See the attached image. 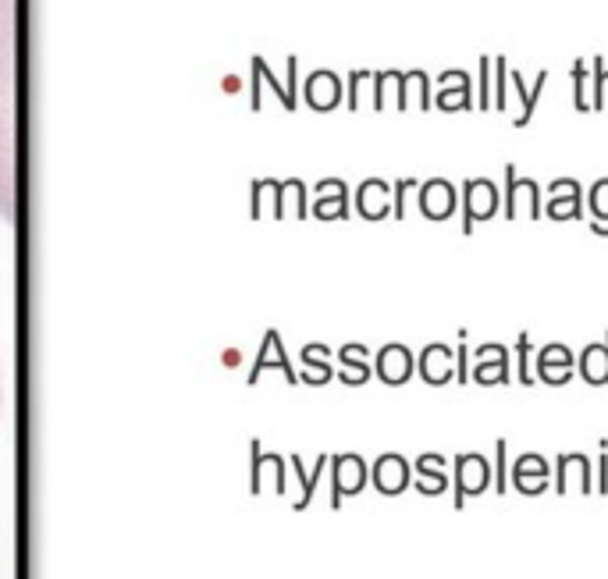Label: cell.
Listing matches in <instances>:
<instances>
[{
	"label": "cell",
	"instance_id": "cell-1",
	"mask_svg": "<svg viewBox=\"0 0 608 579\" xmlns=\"http://www.w3.org/2000/svg\"><path fill=\"white\" fill-rule=\"evenodd\" d=\"M18 0H0V217L15 224V11Z\"/></svg>",
	"mask_w": 608,
	"mask_h": 579
},
{
	"label": "cell",
	"instance_id": "cell-2",
	"mask_svg": "<svg viewBox=\"0 0 608 579\" xmlns=\"http://www.w3.org/2000/svg\"><path fill=\"white\" fill-rule=\"evenodd\" d=\"M498 214V185L491 178H470L463 185V235H473V224Z\"/></svg>",
	"mask_w": 608,
	"mask_h": 579
},
{
	"label": "cell",
	"instance_id": "cell-3",
	"mask_svg": "<svg viewBox=\"0 0 608 579\" xmlns=\"http://www.w3.org/2000/svg\"><path fill=\"white\" fill-rule=\"evenodd\" d=\"M520 207H527L530 217H541V189L534 178H520L516 164H505V221H516Z\"/></svg>",
	"mask_w": 608,
	"mask_h": 579
},
{
	"label": "cell",
	"instance_id": "cell-4",
	"mask_svg": "<svg viewBox=\"0 0 608 579\" xmlns=\"http://www.w3.org/2000/svg\"><path fill=\"white\" fill-rule=\"evenodd\" d=\"M491 487V462L484 455L470 452L456 459V508L466 505V498L484 494Z\"/></svg>",
	"mask_w": 608,
	"mask_h": 579
},
{
	"label": "cell",
	"instance_id": "cell-5",
	"mask_svg": "<svg viewBox=\"0 0 608 579\" xmlns=\"http://www.w3.org/2000/svg\"><path fill=\"white\" fill-rule=\"evenodd\" d=\"M591 466H594V462L587 459L584 452H562L559 466H555V491H559V494H569V491L591 494L594 491Z\"/></svg>",
	"mask_w": 608,
	"mask_h": 579
},
{
	"label": "cell",
	"instance_id": "cell-6",
	"mask_svg": "<svg viewBox=\"0 0 608 579\" xmlns=\"http://www.w3.org/2000/svg\"><path fill=\"white\" fill-rule=\"evenodd\" d=\"M548 207L544 214L552 217V221H573V217H584V192H580V182L573 178H555L548 185Z\"/></svg>",
	"mask_w": 608,
	"mask_h": 579
},
{
	"label": "cell",
	"instance_id": "cell-7",
	"mask_svg": "<svg viewBox=\"0 0 608 579\" xmlns=\"http://www.w3.org/2000/svg\"><path fill=\"white\" fill-rule=\"evenodd\" d=\"M512 487L520 494H541L548 491V462L537 452H523L520 459L512 462Z\"/></svg>",
	"mask_w": 608,
	"mask_h": 579
},
{
	"label": "cell",
	"instance_id": "cell-8",
	"mask_svg": "<svg viewBox=\"0 0 608 579\" xmlns=\"http://www.w3.org/2000/svg\"><path fill=\"white\" fill-rule=\"evenodd\" d=\"M459 207V196L456 189H452V182H445V178H434V182H427L424 189H420V210H424V217H431V221H448V217L456 214Z\"/></svg>",
	"mask_w": 608,
	"mask_h": 579
},
{
	"label": "cell",
	"instance_id": "cell-9",
	"mask_svg": "<svg viewBox=\"0 0 608 579\" xmlns=\"http://www.w3.org/2000/svg\"><path fill=\"white\" fill-rule=\"evenodd\" d=\"M573 366H576L573 352L559 342L544 345V349L537 352V373H541L544 384H569L573 381Z\"/></svg>",
	"mask_w": 608,
	"mask_h": 579
},
{
	"label": "cell",
	"instance_id": "cell-10",
	"mask_svg": "<svg viewBox=\"0 0 608 579\" xmlns=\"http://www.w3.org/2000/svg\"><path fill=\"white\" fill-rule=\"evenodd\" d=\"M452 356H456V349H448V345H438V342L427 345L424 356H420V377H424L427 384H448L456 377Z\"/></svg>",
	"mask_w": 608,
	"mask_h": 579
},
{
	"label": "cell",
	"instance_id": "cell-11",
	"mask_svg": "<svg viewBox=\"0 0 608 579\" xmlns=\"http://www.w3.org/2000/svg\"><path fill=\"white\" fill-rule=\"evenodd\" d=\"M438 107H441V111H466V107H477V100L470 96V75H466V72H445V75H441Z\"/></svg>",
	"mask_w": 608,
	"mask_h": 579
},
{
	"label": "cell",
	"instance_id": "cell-12",
	"mask_svg": "<svg viewBox=\"0 0 608 579\" xmlns=\"http://www.w3.org/2000/svg\"><path fill=\"white\" fill-rule=\"evenodd\" d=\"M548 79L552 75L548 72H537V79H534V86H530V93H527V79H523L520 72H509V86L520 93V114H516V121L512 125L516 128H527L530 125V118H534V111H537V100H541V93H544V86H548Z\"/></svg>",
	"mask_w": 608,
	"mask_h": 579
},
{
	"label": "cell",
	"instance_id": "cell-13",
	"mask_svg": "<svg viewBox=\"0 0 608 579\" xmlns=\"http://www.w3.org/2000/svg\"><path fill=\"white\" fill-rule=\"evenodd\" d=\"M576 370H580V377H584L587 384L605 388L608 384V334H605V342L587 345L584 356H580V363H576Z\"/></svg>",
	"mask_w": 608,
	"mask_h": 579
},
{
	"label": "cell",
	"instance_id": "cell-14",
	"mask_svg": "<svg viewBox=\"0 0 608 579\" xmlns=\"http://www.w3.org/2000/svg\"><path fill=\"white\" fill-rule=\"evenodd\" d=\"M409 370H413V356L402 345H388L381 352V377L388 384H402L409 377Z\"/></svg>",
	"mask_w": 608,
	"mask_h": 579
},
{
	"label": "cell",
	"instance_id": "cell-15",
	"mask_svg": "<svg viewBox=\"0 0 608 579\" xmlns=\"http://www.w3.org/2000/svg\"><path fill=\"white\" fill-rule=\"evenodd\" d=\"M406 480H409V466L399 459V455L381 459V466H377V484H381V491L399 494L402 487H406Z\"/></svg>",
	"mask_w": 608,
	"mask_h": 579
},
{
	"label": "cell",
	"instance_id": "cell-16",
	"mask_svg": "<svg viewBox=\"0 0 608 579\" xmlns=\"http://www.w3.org/2000/svg\"><path fill=\"white\" fill-rule=\"evenodd\" d=\"M587 207H591V231L594 235H608V178L591 185Z\"/></svg>",
	"mask_w": 608,
	"mask_h": 579
},
{
	"label": "cell",
	"instance_id": "cell-17",
	"mask_svg": "<svg viewBox=\"0 0 608 579\" xmlns=\"http://www.w3.org/2000/svg\"><path fill=\"white\" fill-rule=\"evenodd\" d=\"M473 381H477V384H509L512 381L509 356L484 359V363H477V366H473Z\"/></svg>",
	"mask_w": 608,
	"mask_h": 579
},
{
	"label": "cell",
	"instance_id": "cell-18",
	"mask_svg": "<svg viewBox=\"0 0 608 579\" xmlns=\"http://www.w3.org/2000/svg\"><path fill=\"white\" fill-rule=\"evenodd\" d=\"M491 72L498 75V82L491 86V111H509V93H505V89H509V61L498 54Z\"/></svg>",
	"mask_w": 608,
	"mask_h": 579
},
{
	"label": "cell",
	"instance_id": "cell-19",
	"mask_svg": "<svg viewBox=\"0 0 608 579\" xmlns=\"http://www.w3.org/2000/svg\"><path fill=\"white\" fill-rule=\"evenodd\" d=\"M569 75H573V107L580 114H587L591 111V96H587V61L584 57H576Z\"/></svg>",
	"mask_w": 608,
	"mask_h": 579
},
{
	"label": "cell",
	"instance_id": "cell-20",
	"mask_svg": "<svg viewBox=\"0 0 608 579\" xmlns=\"http://www.w3.org/2000/svg\"><path fill=\"white\" fill-rule=\"evenodd\" d=\"M530 349H534V345H530V334H520V338H516V381L520 384H534V377H530Z\"/></svg>",
	"mask_w": 608,
	"mask_h": 579
},
{
	"label": "cell",
	"instance_id": "cell-21",
	"mask_svg": "<svg viewBox=\"0 0 608 579\" xmlns=\"http://www.w3.org/2000/svg\"><path fill=\"white\" fill-rule=\"evenodd\" d=\"M491 68H495V57H480V93H477V107L480 111H491Z\"/></svg>",
	"mask_w": 608,
	"mask_h": 579
},
{
	"label": "cell",
	"instance_id": "cell-22",
	"mask_svg": "<svg viewBox=\"0 0 608 579\" xmlns=\"http://www.w3.org/2000/svg\"><path fill=\"white\" fill-rule=\"evenodd\" d=\"M491 480H495V491L505 494V487H509V473H505V441L495 445V469H491Z\"/></svg>",
	"mask_w": 608,
	"mask_h": 579
},
{
	"label": "cell",
	"instance_id": "cell-23",
	"mask_svg": "<svg viewBox=\"0 0 608 579\" xmlns=\"http://www.w3.org/2000/svg\"><path fill=\"white\" fill-rule=\"evenodd\" d=\"M605 441H601V455H598V480H594V494H608V452Z\"/></svg>",
	"mask_w": 608,
	"mask_h": 579
},
{
	"label": "cell",
	"instance_id": "cell-24",
	"mask_svg": "<svg viewBox=\"0 0 608 579\" xmlns=\"http://www.w3.org/2000/svg\"><path fill=\"white\" fill-rule=\"evenodd\" d=\"M456 381H470V349L466 345H459L456 349Z\"/></svg>",
	"mask_w": 608,
	"mask_h": 579
},
{
	"label": "cell",
	"instance_id": "cell-25",
	"mask_svg": "<svg viewBox=\"0 0 608 579\" xmlns=\"http://www.w3.org/2000/svg\"><path fill=\"white\" fill-rule=\"evenodd\" d=\"M502 356H509V349H502V345H495V342L480 345V349L473 352V359H477V363H484V359H502Z\"/></svg>",
	"mask_w": 608,
	"mask_h": 579
},
{
	"label": "cell",
	"instance_id": "cell-26",
	"mask_svg": "<svg viewBox=\"0 0 608 579\" xmlns=\"http://www.w3.org/2000/svg\"><path fill=\"white\" fill-rule=\"evenodd\" d=\"M0 413H4V377H0Z\"/></svg>",
	"mask_w": 608,
	"mask_h": 579
}]
</instances>
